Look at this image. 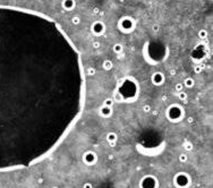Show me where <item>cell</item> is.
<instances>
[{"label":"cell","instance_id":"cell-1","mask_svg":"<svg viewBox=\"0 0 213 188\" xmlns=\"http://www.w3.org/2000/svg\"><path fill=\"white\" fill-rule=\"evenodd\" d=\"M30 14L0 7V170L17 164L16 138L30 109Z\"/></svg>","mask_w":213,"mask_h":188},{"label":"cell","instance_id":"cell-2","mask_svg":"<svg viewBox=\"0 0 213 188\" xmlns=\"http://www.w3.org/2000/svg\"><path fill=\"white\" fill-rule=\"evenodd\" d=\"M92 31L94 34H101L103 32V25L100 22H96L92 25Z\"/></svg>","mask_w":213,"mask_h":188},{"label":"cell","instance_id":"cell-3","mask_svg":"<svg viewBox=\"0 0 213 188\" xmlns=\"http://www.w3.org/2000/svg\"><path fill=\"white\" fill-rule=\"evenodd\" d=\"M152 82H153L155 85H160L162 82H163V75L160 73H155L153 76H152Z\"/></svg>","mask_w":213,"mask_h":188},{"label":"cell","instance_id":"cell-4","mask_svg":"<svg viewBox=\"0 0 213 188\" xmlns=\"http://www.w3.org/2000/svg\"><path fill=\"white\" fill-rule=\"evenodd\" d=\"M62 7L67 10H71L75 7V1L74 0H64L62 1Z\"/></svg>","mask_w":213,"mask_h":188},{"label":"cell","instance_id":"cell-5","mask_svg":"<svg viewBox=\"0 0 213 188\" xmlns=\"http://www.w3.org/2000/svg\"><path fill=\"white\" fill-rule=\"evenodd\" d=\"M101 113H102L103 116H110L111 114V109H110V107H105V105H103L102 108H101Z\"/></svg>","mask_w":213,"mask_h":188},{"label":"cell","instance_id":"cell-6","mask_svg":"<svg viewBox=\"0 0 213 188\" xmlns=\"http://www.w3.org/2000/svg\"><path fill=\"white\" fill-rule=\"evenodd\" d=\"M185 86L186 87H193L194 86V79L193 78H189V77L186 78L185 79Z\"/></svg>","mask_w":213,"mask_h":188},{"label":"cell","instance_id":"cell-7","mask_svg":"<svg viewBox=\"0 0 213 188\" xmlns=\"http://www.w3.org/2000/svg\"><path fill=\"white\" fill-rule=\"evenodd\" d=\"M103 68L107 69V70H110L112 68V62H111L110 60H105L104 62H103Z\"/></svg>","mask_w":213,"mask_h":188},{"label":"cell","instance_id":"cell-8","mask_svg":"<svg viewBox=\"0 0 213 188\" xmlns=\"http://www.w3.org/2000/svg\"><path fill=\"white\" fill-rule=\"evenodd\" d=\"M122 50V45L121 44H115L113 45V51L116 52V53H120Z\"/></svg>","mask_w":213,"mask_h":188},{"label":"cell","instance_id":"cell-9","mask_svg":"<svg viewBox=\"0 0 213 188\" xmlns=\"http://www.w3.org/2000/svg\"><path fill=\"white\" fill-rule=\"evenodd\" d=\"M112 103H113V101H112L111 99H107V100L104 101V105H105V107H111Z\"/></svg>","mask_w":213,"mask_h":188},{"label":"cell","instance_id":"cell-10","mask_svg":"<svg viewBox=\"0 0 213 188\" xmlns=\"http://www.w3.org/2000/svg\"><path fill=\"white\" fill-rule=\"evenodd\" d=\"M71 22H73V24H78L79 22H81V18L79 17H77V16H75V17H73V19H71Z\"/></svg>","mask_w":213,"mask_h":188},{"label":"cell","instance_id":"cell-11","mask_svg":"<svg viewBox=\"0 0 213 188\" xmlns=\"http://www.w3.org/2000/svg\"><path fill=\"white\" fill-rule=\"evenodd\" d=\"M113 139H116V135H115L113 133H111V134H109V135H108V141H109V142H111V141H113Z\"/></svg>","mask_w":213,"mask_h":188},{"label":"cell","instance_id":"cell-12","mask_svg":"<svg viewBox=\"0 0 213 188\" xmlns=\"http://www.w3.org/2000/svg\"><path fill=\"white\" fill-rule=\"evenodd\" d=\"M178 96H179V99H180V100H185V99L187 98V95H186V94L184 93V92H180Z\"/></svg>","mask_w":213,"mask_h":188},{"label":"cell","instance_id":"cell-13","mask_svg":"<svg viewBox=\"0 0 213 188\" xmlns=\"http://www.w3.org/2000/svg\"><path fill=\"white\" fill-rule=\"evenodd\" d=\"M179 160H180L181 162H185V161L187 160V156H186L185 154H181V155H180V158H179Z\"/></svg>","mask_w":213,"mask_h":188},{"label":"cell","instance_id":"cell-14","mask_svg":"<svg viewBox=\"0 0 213 188\" xmlns=\"http://www.w3.org/2000/svg\"><path fill=\"white\" fill-rule=\"evenodd\" d=\"M94 73H95V70H94L93 68H90L88 69V71H87V75H88V76H92Z\"/></svg>","mask_w":213,"mask_h":188},{"label":"cell","instance_id":"cell-15","mask_svg":"<svg viewBox=\"0 0 213 188\" xmlns=\"http://www.w3.org/2000/svg\"><path fill=\"white\" fill-rule=\"evenodd\" d=\"M200 36H201V37H205V36H206V32L201 31V32H200Z\"/></svg>","mask_w":213,"mask_h":188},{"label":"cell","instance_id":"cell-16","mask_svg":"<svg viewBox=\"0 0 213 188\" xmlns=\"http://www.w3.org/2000/svg\"><path fill=\"white\" fill-rule=\"evenodd\" d=\"M181 88H183V85H181V84H177V85H176V90H178V91H180Z\"/></svg>","mask_w":213,"mask_h":188},{"label":"cell","instance_id":"cell-17","mask_svg":"<svg viewBox=\"0 0 213 188\" xmlns=\"http://www.w3.org/2000/svg\"><path fill=\"white\" fill-rule=\"evenodd\" d=\"M93 47H94V48H99V47H100V43H99V42H94L93 43Z\"/></svg>","mask_w":213,"mask_h":188},{"label":"cell","instance_id":"cell-18","mask_svg":"<svg viewBox=\"0 0 213 188\" xmlns=\"http://www.w3.org/2000/svg\"><path fill=\"white\" fill-rule=\"evenodd\" d=\"M84 188H92V185H91V184H85V185H84Z\"/></svg>","mask_w":213,"mask_h":188},{"label":"cell","instance_id":"cell-19","mask_svg":"<svg viewBox=\"0 0 213 188\" xmlns=\"http://www.w3.org/2000/svg\"><path fill=\"white\" fill-rule=\"evenodd\" d=\"M52 188H57V187H52Z\"/></svg>","mask_w":213,"mask_h":188}]
</instances>
